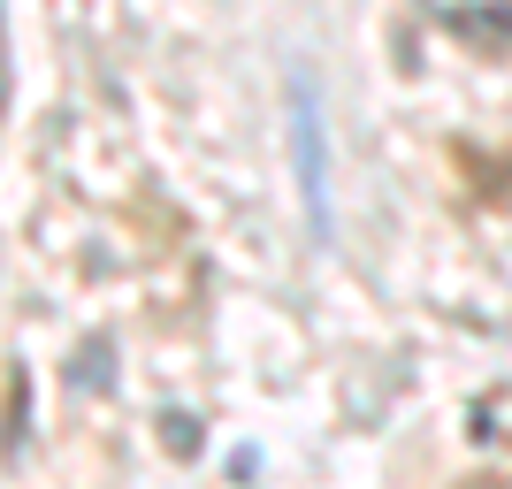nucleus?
I'll use <instances>...</instances> for the list:
<instances>
[{"instance_id": "3", "label": "nucleus", "mask_w": 512, "mask_h": 489, "mask_svg": "<svg viewBox=\"0 0 512 489\" xmlns=\"http://www.w3.org/2000/svg\"><path fill=\"white\" fill-rule=\"evenodd\" d=\"M459 489H512V482H497V474H474V482H459Z\"/></svg>"}, {"instance_id": "2", "label": "nucleus", "mask_w": 512, "mask_h": 489, "mask_svg": "<svg viewBox=\"0 0 512 489\" xmlns=\"http://www.w3.org/2000/svg\"><path fill=\"white\" fill-rule=\"evenodd\" d=\"M23 436H31V367L8 360V451H23Z\"/></svg>"}, {"instance_id": "1", "label": "nucleus", "mask_w": 512, "mask_h": 489, "mask_svg": "<svg viewBox=\"0 0 512 489\" xmlns=\"http://www.w3.org/2000/svg\"><path fill=\"white\" fill-rule=\"evenodd\" d=\"M291 138H299V184H306V214H314V230L329 222L321 214V123H314V100H306L299 85V123H291Z\"/></svg>"}]
</instances>
